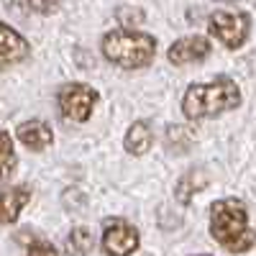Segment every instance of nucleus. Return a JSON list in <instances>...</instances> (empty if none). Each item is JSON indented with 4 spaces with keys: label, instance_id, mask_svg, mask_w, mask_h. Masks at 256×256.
<instances>
[{
    "label": "nucleus",
    "instance_id": "20e7f679",
    "mask_svg": "<svg viewBox=\"0 0 256 256\" xmlns=\"http://www.w3.org/2000/svg\"><path fill=\"white\" fill-rule=\"evenodd\" d=\"M210 36H216L226 49H238L246 44L251 31V18L244 10H218L208 20Z\"/></svg>",
    "mask_w": 256,
    "mask_h": 256
},
{
    "label": "nucleus",
    "instance_id": "ddd939ff",
    "mask_svg": "<svg viewBox=\"0 0 256 256\" xmlns=\"http://www.w3.org/2000/svg\"><path fill=\"white\" fill-rule=\"evenodd\" d=\"M16 169V152H13V138L0 131V182L8 180Z\"/></svg>",
    "mask_w": 256,
    "mask_h": 256
},
{
    "label": "nucleus",
    "instance_id": "f257e3e1",
    "mask_svg": "<svg viewBox=\"0 0 256 256\" xmlns=\"http://www.w3.org/2000/svg\"><path fill=\"white\" fill-rule=\"evenodd\" d=\"M210 236L230 254H244L256 244V230L248 226V210L238 198L216 200L210 205Z\"/></svg>",
    "mask_w": 256,
    "mask_h": 256
},
{
    "label": "nucleus",
    "instance_id": "7ed1b4c3",
    "mask_svg": "<svg viewBox=\"0 0 256 256\" xmlns=\"http://www.w3.org/2000/svg\"><path fill=\"white\" fill-rule=\"evenodd\" d=\"M156 38L144 31L118 28L102 36V56L120 70H144L154 62Z\"/></svg>",
    "mask_w": 256,
    "mask_h": 256
},
{
    "label": "nucleus",
    "instance_id": "f03ea898",
    "mask_svg": "<svg viewBox=\"0 0 256 256\" xmlns=\"http://www.w3.org/2000/svg\"><path fill=\"white\" fill-rule=\"evenodd\" d=\"M241 105V90L230 77H218L212 82H195L190 84L182 98V113L190 120L216 118L226 110Z\"/></svg>",
    "mask_w": 256,
    "mask_h": 256
},
{
    "label": "nucleus",
    "instance_id": "6e6552de",
    "mask_svg": "<svg viewBox=\"0 0 256 256\" xmlns=\"http://www.w3.org/2000/svg\"><path fill=\"white\" fill-rule=\"evenodd\" d=\"M31 200V190L26 184H10L0 190V226L16 223L20 210H24Z\"/></svg>",
    "mask_w": 256,
    "mask_h": 256
},
{
    "label": "nucleus",
    "instance_id": "f8f14e48",
    "mask_svg": "<svg viewBox=\"0 0 256 256\" xmlns=\"http://www.w3.org/2000/svg\"><path fill=\"white\" fill-rule=\"evenodd\" d=\"M92 251V236L88 228H72V233L67 236V256H88Z\"/></svg>",
    "mask_w": 256,
    "mask_h": 256
},
{
    "label": "nucleus",
    "instance_id": "423d86ee",
    "mask_svg": "<svg viewBox=\"0 0 256 256\" xmlns=\"http://www.w3.org/2000/svg\"><path fill=\"white\" fill-rule=\"evenodd\" d=\"M138 248V230L123 218L102 223V251L105 256H131Z\"/></svg>",
    "mask_w": 256,
    "mask_h": 256
},
{
    "label": "nucleus",
    "instance_id": "a211bd4d",
    "mask_svg": "<svg viewBox=\"0 0 256 256\" xmlns=\"http://www.w3.org/2000/svg\"><path fill=\"white\" fill-rule=\"evenodd\" d=\"M226 3H230V0H226Z\"/></svg>",
    "mask_w": 256,
    "mask_h": 256
},
{
    "label": "nucleus",
    "instance_id": "4468645a",
    "mask_svg": "<svg viewBox=\"0 0 256 256\" xmlns=\"http://www.w3.org/2000/svg\"><path fill=\"white\" fill-rule=\"evenodd\" d=\"M195 174H198V172H187V174L180 180V184H177V200H180V202H190V198L195 195L198 190H202V187L208 184V180L195 182Z\"/></svg>",
    "mask_w": 256,
    "mask_h": 256
},
{
    "label": "nucleus",
    "instance_id": "39448f33",
    "mask_svg": "<svg viewBox=\"0 0 256 256\" xmlns=\"http://www.w3.org/2000/svg\"><path fill=\"white\" fill-rule=\"evenodd\" d=\"M98 105V92L90 88V84L82 82H70L59 90V110L67 116L70 120L84 123Z\"/></svg>",
    "mask_w": 256,
    "mask_h": 256
},
{
    "label": "nucleus",
    "instance_id": "1a4fd4ad",
    "mask_svg": "<svg viewBox=\"0 0 256 256\" xmlns=\"http://www.w3.org/2000/svg\"><path fill=\"white\" fill-rule=\"evenodd\" d=\"M26 54H28V41L13 26L0 20V64H16L26 59Z\"/></svg>",
    "mask_w": 256,
    "mask_h": 256
},
{
    "label": "nucleus",
    "instance_id": "2eb2a0df",
    "mask_svg": "<svg viewBox=\"0 0 256 256\" xmlns=\"http://www.w3.org/2000/svg\"><path fill=\"white\" fill-rule=\"evenodd\" d=\"M26 256H59V251L49 241L36 238V241H28V254Z\"/></svg>",
    "mask_w": 256,
    "mask_h": 256
},
{
    "label": "nucleus",
    "instance_id": "9b49d317",
    "mask_svg": "<svg viewBox=\"0 0 256 256\" xmlns=\"http://www.w3.org/2000/svg\"><path fill=\"white\" fill-rule=\"evenodd\" d=\"M152 141H154L152 128H148L144 120H136L131 128H128V134H126V138H123V146H126L128 154L141 156V154H146L148 148H152Z\"/></svg>",
    "mask_w": 256,
    "mask_h": 256
},
{
    "label": "nucleus",
    "instance_id": "9d476101",
    "mask_svg": "<svg viewBox=\"0 0 256 256\" xmlns=\"http://www.w3.org/2000/svg\"><path fill=\"white\" fill-rule=\"evenodd\" d=\"M18 141L26 148L41 152V148H46L54 141V134H52L49 123H44V120H26L18 126Z\"/></svg>",
    "mask_w": 256,
    "mask_h": 256
},
{
    "label": "nucleus",
    "instance_id": "f3484780",
    "mask_svg": "<svg viewBox=\"0 0 256 256\" xmlns=\"http://www.w3.org/2000/svg\"><path fill=\"white\" fill-rule=\"evenodd\" d=\"M200 256H208V254H200Z\"/></svg>",
    "mask_w": 256,
    "mask_h": 256
},
{
    "label": "nucleus",
    "instance_id": "0eeeda50",
    "mask_svg": "<svg viewBox=\"0 0 256 256\" xmlns=\"http://www.w3.org/2000/svg\"><path fill=\"white\" fill-rule=\"evenodd\" d=\"M210 52H212L210 38H205V36H184V38H177L174 44L169 46L166 56H169V62H172V64L182 67V64L202 62Z\"/></svg>",
    "mask_w": 256,
    "mask_h": 256
},
{
    "label": "nucleus",
    "instance_id": "dca6fc26",
    "mask_svg": "<svg viewBox=\"0 0 256 256\" xmlns=\"http://www.w3.org/2000/svg\"><path fill=\"white\" fill-rule=\"evenodd\" d=\"M28 6H31V10H36V13L49 16V13H54V10L62 6V0H28Z\"/></svg>",
    "mask_w": 256,
    "mask_h": 256
}]
</instances>
